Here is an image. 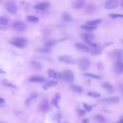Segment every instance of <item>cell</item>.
Segmentation results:
<instances>
[{
	"mask_svg": "<svg viewBox=\"0 0 123 123\" xmlns=\"http://www.w3.org/2000/svg\"><path fill=\"white\" fill-rule=\"evenodd\" d=\"M60 74H61V79H62L63 81H65L67 83H70V84L73 83V81H74V73L71 70L66 69V70L62 71Z\"/></svg>",
	"mask_w": 123,
	"mask_h": 123,
	"instance_id": "6da1fadb",
	"label": "cell"
},
{
	"mask_svg": "<svg viewBox=\"0 0 123 123\" xmlns=\"http://www.w3.org/2000/svg\"><path fill=\"white\" fill-rule=\"evenodd\" d=\"M10 43L17 48H24L27 44V39L24 37H14L10 40Z\"/></svg>",
	"mask_w": 123,
	"mask_h": 123,
	"instance_id": "7a4b0ae2",
	"label": "cell"
},
{
	"mask_svg": "<svg viewBox=\"0 0 123 123\" xmlns=\"http://www.w3.org/2000/svg\"><path fill=\"white\" fill-rule=\"evenodd\" d=\"M17 5L13 0H9L6 3V10L10 14H15L17 12Z\"/></svg>",
	"mask_w": 123,
	"mask_h": 123,
	"instance_id": "3957f363",
	"label": "cell"
},
{
	"mask_svg": "<svg viewBox=\"0 0 123 123\" xmlns=\"http://www.w3.org/2000/svg\"><path fill=\"white\" fill-rule=\"evenodd\" d=\"M119 97L118 96H110V97H106L103 99H100L99 102L100 103H105V104H116L119 102Z\"/></svg>",
	"mask_w": 123,
	"mask_h": 123,
	"instance_id": "277c9868",
	"label": "cell"
},
{
	"mask_svg": "<svg viewBox=\"0 0 123 123\" xmlns=\"http://www.w3.org/2000/svg\"><path fill=\"white\" fill-rule=\"evenodd\" d=\"M12 28H13V30H15L17 32H24L27 29V26L22 21H14L12 24Z\"/></svg>",
	"mask_w": 123,
	"mask_h": 123,
	"instance_id": "5b68a950",
	"label": "cell"
},
{
	"mask_svg": "<svg viewBox=\"0 0 123 123\" xmlns=\"http://www.w3.org/2000/svg\"><path fill=\"white\" fill-rule=\"evenodd\" d=\"M59 61L63 62V63H66V64H74L75 63V60L71 57V56H68V55H62L59 57Z\"/></svg>",
	"mask_w": 123,
	"mask_h": 123,
	"instance_id": "8992f818",
	"label": "cell"
},
{
	"mask_svg": "<svg viewBox=\"0 0 123 123\" xmlns=\"http://www.w3.org/2000/svg\"><path fill=\"white\" fill-rule=\"evenodd\" d=\"M78 65H79L81 70H86L90 66V62L87 59L84 58V59H81V60L78 61Z\"/></svg>",
	"mask_w": 123,
	"mask_h": 123,
	"instance_id": "52a82bcc",
	"label": "cell"
},
{
	"mask_svg": "<svg viewBox=\"0 0 123 123\" xmlns=\"http://www.w3.org/2000/svg\"><path fill=\"white\" fill-rule=\"evenodd\" d=\"M119 5V1L118 0H107L105 3V8L107 10H112L117 8Z\"/></svg>",
	"mask_w": 123,
	"mask_h": 123,
	"instance_id": "ba28073f",
	"label": "cell"
},
{
	"mask_svg": "<svg viewBox=\"0 0 123 123\" xmlns=\"http://www.w3.org/2000/svg\"><path fill=\"white\" fill-rule=\"evenodd\" d=\"M113 70L116 74L123 73V61H115L113 65Z\"/></svg>",
	"mask_w": 123,
	"mask_h": 123,
	"instance_id": "9c48e42d",
	"label": "cell"
},
{
	"mask_svg": "<svg viewBox=\"0 0 123 123\" xmlns=\"http://www.w3.org/2000/svg\"><path fill=\"white\" fill-rule=\"evenodd\" d=\"M49 109H50V104H49L48 100L47 99L41 100L40 103H39V110L43 112H46V111H49Z\"/></svg>",
	"mask_w": 123,
	"mask_h": 123,
	"instance_id": "30bf717a",
	"label": "cell"
},
{
	"mask_svg": "<svg viewBox=\"0 0 123 123\" xmlns=\"http://www.w3.org/2000/svg\"><path fill=\"white\" fill-rule=\"evenodd\" d=\"M75 47H76L78 50L83 51V52H90V47H89L87 44H85V43L77 42V43H75Z\"/></svg>",
	"mask_w": 123,
	"mask_h": 123,
	"instance_id": "8fae6325",
	"label": "cell"
},
{
	"mask_svg": "<svg viewBox=\"0 0 123 123\" xmlns=\"http://www.w3.org/2000/svg\"><path fill=\"white\" fill-rule=\"evenodd\" d=\"M111 56L114 61H123V51L121 50H114L111 53Z\"/></svg>",
	"mask_w": 123,
	"mask_h": 123,
	"instance_id": "7c38bea8",
	"label": "cell"
},
{
	"mask_svg": "<svg viewBox=\"0 0 123 123\" xmlns=\"http://www.w3.org/2000/svg\"><path fill=\"white\" fill-rule=\"evenodd\" d=\"M49 7H50V4H49L48 2H40V3L37 4V5H35L34 8H35L36 10H38V11H45V10H47Z\"/></svg>",
	"mask_w": 123,
	"mask_h": 123,
	"instance_id": "4fadbf2b",
	"label": "cell"
},
{
	"mask_svg": "<svg viewBox=\"0 0 123 123\" xmlns=\"http://www.w3.org/2000/svg\"><path fill=\"white\" fill-rule=\"evenodd\" d=\"M29 81H30L31 83H44V82H45V79H44V77H42V76L35 75V76L30 77Z\"/></svg>",
	"mask_w": 123,
	"mask_h": 123,
	"instance_id": "5bb4252c",
	"label": "cell"
},
{
	"mask_svg": "<svg viewBox=\"0 0 123 123\" xmlns=\"http://www.w3.org/2000/svg\"><path fill=\"white\" fill-rule=\"evenodd\" d=\"M72 6H73L74 9L80 10V9L84 8V6H85V0H74L72 2Z\"/></svg>",
	"mask_w": 123,
	"mask_h": 123,
	"instance_id": "9a60e30c",
	"label": "cell"
},
{
	"mask_svg": "<svg viewBox=\"0 0 123 123\" xmlns=\"http://www.w3.org/2000/svg\"><path fill=\"white\" fill-rule=\"evenodd\" d=\"M81 37H83V39L85 40V41H87V40H93L94 39V35L92 34V33H90V32H86V33H83V34H81Z\"/></svg>",
	"mask_w": 123,
	"mask_h": 123,
	"instance_id": "2e32d148",
	"label": "cell"
},
{
	"mask_svg": "<svg viewBox=\"0 0 123 123\" xmlns=\"http://www.w3.org/2000/svg\"><path fill=\"white\" fill-rule=\"evenodd\" d=\"M47 74H48L49 77H51V78H53V79H55V80H56V79H61V74H60L59 72L55 71L54 69H48Z\"/></svg>",
	"mask_w": 123,
	"mask_h": 123,
	"instance_id": "e0dca14e",
	"label": "cell"
},
{
	"mask_svg": "<svg viewBox=\"0 0 123 123\" xmlns=\"http://www.w3.org/2000/svg\"><path fill=\"white\" fill-rule=\"evenodd\" d=\"M37 93H35V92H34V93H31L30 96L26 99V101H25V105H26V106H30V105L37 99Z\"/></svg>",
	"mask_w": 123,
	"mask_h": 123,
	"instance_id": "ac0fdd59",
	"label": "cell"
},
{
	"mask_svg": "<svg viewBox=\"0 0 123 123\" xmlns=\"http://www.w3.org/2000/svg\"><path fill=\"white\" fill-rule=\"evenodd\" d=\"M60 100H61V95H60L59 93H57V94H55V96L53 97V99H52V101H51V104H52L55 108H60V105H59Z\"/></svg>",
	"mask_w": 123,
	"mask_h": 123,
	"instance_id": "d6986e66",
	"label": "cell"
},
{
	"mask_svg": "<svg viewBox=\"0 0 123 123\" xmlns=\"http://www.w3.org/2000/svg\"><path fill=\"white\" fill-rule=\"evenodd\" d=\"M102 22V19L100 18H97V19H93V20H89V21H86V25H89V26H93V27H97L100 23Z\"/></svg>",
	"mask_w": 123,
	"mask_h": 123,
	"instance_id": "ffe728a7",
	"label": "cell"
},
{
	"mask_svg": "<svg viewBox=\"0 0 123 123\" xmlns=\"http://www.w3.org/2000/svg\"><path fill=\"white\" fill-rule=\"evenodd\" d=\"M102 87L105 88L108 92H113V90H114L112 85L110 84V83H108V82H104V83L102 84Z\"/></svg>",
	"mask_w": 123,
	"mask_h": 123,
	"instance_id": "44dd1931",
	"label": "cell"
},
{
	"mask_svg": "<svg viewBox=\"0 0 123 123\" xmlns=\"http://www.w3.org/2000/svg\"><path fill=\"white\" fill-rule=\"evenodd\" d=\"M9 24V19L4 16H0V29H4Z\"/></svg>",
	"mask_w": 123,
	"mask_h": 123,
	"instance_id": "7402d4cb",
	"label": "cell"
},
{
	"mask_svg": "<svg viewBox=\"0 0 123 123\" xmlns=\"http://www.w3.org/2000/svg\"><path fill=\"white\" fill-rule=\"evenodd\" d=\"M26 19H27V21H29V22H31V23H37V22L39 21V18H38L37 16L32 15V14L27 15V16H26Z\"/></svg>",
	"mask_w": 123,
	"mask_h": 123,
	"instance_id": "603a6c76",
	"label": "cell"
},
{
	"mask_svg": "<svg viewBox=\"0 0 123 123\" xmlns=\"http://www.w3.org/2000/svg\"><path fill=\"white\" fill-rule=\"evenodd\" d=\"M56 85H58V82L57 81H47L43 85V88L44 89H47V88H49L51 86H55Z\"/></svg>",
	"mask_w": 123,
	"mask_h": 123,
	"instance_id": "cb8c5ba5",
	"label": "cell"
},
{
	"mask_svg": "<svg viewBox=\"0 0 123 123\" xmlns=\"http://www.w3.org/2000/svg\"><path fill=\"white\" fill-rule=\"evenodd\" d=\"M95 10H96V6L95 5H93V4H88L87 6H86V13H92V12H95Z\"/></svg>",
	"mask_w": 123,
	"mask_h": 123,
	"instance_id": "d4e9b609",
	"label": "cell"
},
{
	"mask_svg": "<svg viewBox=\"0 0 123 123\" xmlns=\"http://www.w3.org/2000/svg\"><path fill=\"white\" fill-rule=\"evenodd\" d=\"M2 85H3L4 86L11 87V88H16V87H17L14 84H12V83H11V82H9V81H7V80H3V81H2Z\"/></svg>",
	"mask_w": 123,
	"mask_h": 123,
	"instance_id": "484cf974",
	"label": "cell"
},
{
	"mask_svg": "<svg viewBox=\"0 0 123 123\" xmlns=\"http://www.w3.org/2000/svg\"><path fill=\"white\" fill-rule=\"evenodd\" d=\"M71 89L76 92V93H82L83 92V88L80 86H77V85H71Z\"/></svg>",
	"mask_w": 123,
	"mask_h": 123,
	"instance_id": "4316f807",
	"label": "cell"
},
{
	"mask_svg": "<svg viewBox=\"0 0 123 123\" xmlns=\"http://www.w3.org/2000/svg\"><path fill=\"white\" fill-rule=\"evenodd\" d=\"M84 76L86 77V78H91V79H95V80H100V79L102 78L101 76L95 75V74H92V73H85Z\"/></svg>",
	"mask_w": 123,
	"mask_h": 123,
	"instance_id": "83f0119b",
	"label": "cell"
},
{
	"mask_svg": "<svg viewBox=\"0 0 123 123\" xmlns=\"http://www.w3.org/2000/svg\"><path fill=\"white\" fill-rule=\"evenodd\" d=\"M31 65H32L35 69H37V70H39V69L42 67L41 63H40L39 62H37V61H32V62H31Z\"/></svg>",
	"mask_w": 123,
	"mask_h": 123,
	"instance_id": "f1b7e54d",
	"label": "cell"
},
{
	"mask_svg": "<svg viewBox=\"0 0 123 123\" xmlns=\"http://www.w3.org/2000/svg\"><path fill=\"white\" fill-rule=\"evenodd\" d=\"M90 52L92 53V55H100V54H101V52H102V48L98 45L97 47L92 48V50H90Z\"/></svg>",
	"mask_w": 123,
	"mask_h": 123,
	"instance_id": "f546056e",
	"label": "cell"
},
{
	"mask_svg": "<svg viewBox=\"0 0 123 123\" xmlns=\"http://www.w3.org/2000/svg\"><path fill=\"white\" fill-rule=\"evenodd\" d=\"M87 96L92 97V98H99L101 96V94L99 92H96V91H88L87 92Z\"/></svg>",
	"mask_w": 123,
	"mask_h": 123,
	"instance_id": "4dcf8cb0",
	"label": "cell"
},
{
	"mask_svg": "<svg viewBox=\"0 0 123 123\" xmlns=\"http://www.w3.org/2000/svg\"><path fill=\"white\" fill-rule=\"evenodd\" d=\"M94 119H95L97 122H99V123H105V117H104L103 115H101V114H96V115H94Z\"/></svg>",
	"mask_w": 123,
	"mask_h": 123,
	"instance_id": "1f68e13d",
	"label": "cell"
},
{
	"mask_svg": "<svg viewBox=\"0 0 123 123\" xmlns=\"http://www.w3.org/2000/svg\"><path fill=\"white\" fill-rule=\"evenodd\" d=\"M62 20L63 21H71L72 20V16L68 12H63L62 13Z\"/></svg>",
	"mask_w": 123,
	"mask_h": 123,
	"instance_id": "d6a6232c",
	"label": "cell"
},
{
	"mask_svg": "<svg viewBox=\"0 0 123 123\" xmlns=\"http://www.w3.org/2000/svg\"><path fill=\"white\" fill-rule=\"evenodd\" d=\"M82 29H84L85 31H87V32H91V31H93V30H95L96 27H93V26H89V25L85 24V25L82 26Z\"/></svg>",
	"mask_w": 123,
	"mask_h": 123,
	"instance_id": "836d02e7",
	"label": "cell"
},
{
	"mask_svg": "<svg viewBox=\"0 0 123 123\" xmlns=\"http://www.w3.org/2000/svg\"><path fill=\"white\" fill-rule=\"evenodd\" d=\"M37 51L40 52V53H46V54L51 53V49H50V47H46V46H44V47H42V48H38Z\"/></svg>",
	"mask_w": 123,
	"mask_h": 123,
	"instance_id": "e575fe53",
	"label": "cell"
},
{
	"mask_svg": "<svg viewBox=\"0 0 123 123\" xmlns=\"http://www.w3.org/2000/svg\"><path fill=\"white\" fill-rule=\"evenodd\" d=\"M109 16L112 19H117V18H123V14L122 13H110Z\"/></svg>",
	"mask_w": 123,
	"mask_h": 123,
	"instance_id": "d590c367",
	"label": "cell"
},
{
	"mask_svg": "<svg viewBox=\"0 0 123 123\" xmlns=\"http://www.w3.org/2000/svg\"><path fill=\"white\" fill-rule=\"evenodd\" d=\"M83 107H84V110H85L86 111H90L92 110V106L87 105L86 103H83Z\"/></svg>",
	"mask_w": 123,
	"mask_h": 123,
	"instance_id": "8d00e7d4",
	"label": "cell"
},
{
	"mask_svg": "<svg viewBox=\"0 0 123 123\" xmlns=\"http://www.w3.org/2000/svg\"><path fill=\"white\" fill-rule=\"evenodd\" d=\"M86 111L84 110V109H78V114L80 115V116H83V115H85L86 114Z\"/></svg>",
	"mask_w": 123,
	"mask_h": 123,
	"instance_id": "74e56055",
	"label": "cell"
},
{
	"mask_svg": "<svg viewBox=\"0 0 123 123\" xmlns=\"http://www.w3.org/2000/svg\"><path fill=\"white\" fill-rule=\"evenodd\" d=\"M118 88H119V90H120L121 94L123 95V84H120V85H118Z\"/></svg>",
	"mask_w": 123,
	"mask_h": 123,
	"instance_id": "f35d334b",
	"label": "cell"
},
{
	"mask_svg": "<svg viewBox=\"0 0 123 123\" xmlns=\"http://www.w3.org/2000/svg\"><path fill=\"white\" fill-rule=\"evenodd\" d=\"M3 104H5V99L0 97V105H3Z\"/></svg>",
	"mask_w": 123,
	"mask_h": 123,
	"instance_id": "ab89813d",
	"label": "cell"
},
{
	"mask_svg": "<svg viewBox=\"0 0 123 123\" xmlns=\"http://www.w3.org/2000/svg\"><path fill=\"white\" fill-rule=\"evenodd\" d=\"M88 122H89L88 118H85V119H83V122L82 123H88Z\"/></svg>",
	"mask_w": 123,
	"mask_h": 123,
	"instance_id": "60d3db41",
	"label": "cell"
},
{
	"mask_svg": "<svg viewBox=\"0 0 123 123\" xmlns=\"http://www.w3.org/2000/svg\"><path fill=\"white\" fill-rule=\"evenodd\" d=\"M116 123H123V116H122V117L119 119V121H117Z\"/></svg>",
	"mask_w": 123,
	"mask_h": 123,
	"instance_id": "b9f144b4",
	"label": "cell"
},
{
	"mask_svg": "<svg viewBox=\"0 0 123 123\" xmlns=\"http://www.w3.org/2000/svg\"><path fill=\"white\" fill-rule=\"evenodd\" d=\"M5 73H6V72H5L3 69H1V68H0V74H5Z\"/></svg>",
	"mask_w": 123,
	"mask_h": 123,
	"instance_id": "7bdbcfd3",
	"label": "cell"
},
{
	"mask_svg": "<svg viewBox=\"0 0 123 123\" xmlns=\"http://www.w3.org/2000/svg\"><path fill=\"white\" fill-rule=\"evenodd\" d=\"M119 4H120V6L123 8V0H120V1H119Z\"/></svg>",
	"mask_w": 123,
	"mask_h": 123,
	"instance_id": "ee69618b",
	"label": "cell"
},
{
	"mask_svg": "<svg viewBox=\"0 0 123 123\" xmlns=\"http://www.w3.org/2000/svg\"><path fill=\"white\" fill-rule=\"evenodd\" d=\"M0 1H1V0H0Z\"/></svg>",
	"mask_w": 123,
	"mask_h": 123,
	"instance_id": "f6af8a7d",
	"label": "cell"
}]
</instances>
